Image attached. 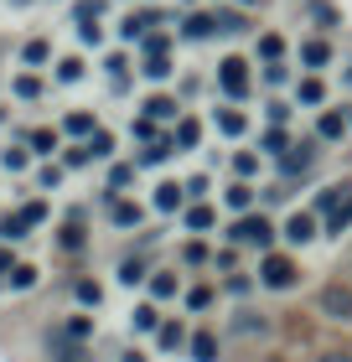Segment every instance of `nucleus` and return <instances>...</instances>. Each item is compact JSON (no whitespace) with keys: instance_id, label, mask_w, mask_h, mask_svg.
<instances>
[{"instance_id":"f257e3e1","label":"nucleus","mask_w":352,"mask_h":362,"mask_svg":"<svg viewBox=\"0 0 352 362\" xmlns=\"http://www.w3.org/2000/svg\"><path fill=\"white\" fill-rule=\"evenodd\" d=\"M316 305H322L331 321H352V290L347 285H327L322 295H316Z\"/></svg>"},{"instance_id":"f03ea898","label":"nucleus","mask_w":352,"mask_h":362,"mask_svg":"<svg viewBox=\"0 0 352 362\" xmlns=\"http://www.w3.org/2000/svg\"><path fill=\"white\" fill-rule=\"evenodd\" d=\"M233 243H259V249H270V238H275V228L264 223V218H239L233 223V233H228Z\"/></svg>"},{"instance_id":"7ed1b4c3","label":"nucleus","mask_w":352,"mask_h":362,"mask_svg":"<svg viewBox=\"0 0 352 362\" xmlns=\"http://www.w3.org/2000/svg\"><path fill=\"white\" fill-rule=\"evenodd\" d=\"M259 279L270 290H290L295 285V264H290V259H280V254H270V259H264V269H259Z\"/></svg>"},{"instance_id":"20e7f679","label":"nucleus","mask_w":352,"mask_h":362,"mask_svg":"<svg viewBox=\"0 0 352 362\" xmlns=\"http://www.w3.org/2000/svg\"><path fill=\"white\" fill-rule=\"evenodd\" d=\"M217 78H223V88H228L233 98H239V93L249 88V73H244V62H239V57H228V62H223V73H217Z\"/></svg>"},{"instance_id":"39448f33","label":"nucleus","mask_w":352,"mask_h":362,"mask_svg":"<svg viewBox=\"0 0 352 362\" xmlns=\"http://www.w3.org/2000/svg\"><path fill=\"white\" fill-rule=\"evenodd\" d=\"M285 238H290V243H306V238H316V223H311V212H295V218L285 223Z\"/></svg>"},{"instance_id":"423d86ee","label":"nucleus","mask_w":352,"mask_h":362,"mask_svg":"<svg viewBox=\"0 0 352 362\" xmlns=\"http://www.w3.org/2000/svg\"><path fill=\"white\" fill-rule=\"evenodd\" d=\"M156 207H161V212H176V207H181V187H176V181L156 187Z\"/></svg>"},{"instance_id":"0eeeda50","label":"nucleus","mask_w":352,"mask_h":362,"mask_svg":"<svg viewBox=\"0 0 352 362\" xmlns=\"http://www.w3.org/2000/svg\"><path fill=\"white\" fill-rule=\"evenodd\" d=\"M192 357H197V362H212V357H217L212 332H197V337H192Z\"/></svg>"},{"instance_id":"6e6552de","label":"nucleus","mask_w":352,"mask_h":362,"mask_svg":"<svg viewBox=\"0 0 352 362\" xmlns=\"http://www.w3.org/2000/svg\"><path fill=\"white\" fill-rule=\"evenodd\" d=\"M89 332H93V321H89V316H73L68 326H62V341H83Z\"/></svg>"},{"instance_id":"1a4fd4ad","label":"nucleus","mask_w":352,"mask_h":362,"mask_svg":"<svg viewBox=\"0 0 352 362\" xmlns=\"http://www.w3.org/2000/svg\"><path fill=\"white\" fill-rule=\"evenodd\" d=\"M217 129H223V135H244V114L239 109H223V114H217Z\"/></svg>"},{"instance_id":"9d476101","label":"nucleus","mask_w":352,"mask_h":362,"mask_svg":"<svg viewBox=\"0 0 352 362\" xmlns=\"http://www.w3.org/2000/svg\"><path fill=\"white\" fill-rule=\"evenodd\" d=\"M217 31V16H192L187 21V37H212Z\"/></svg>"},{"instance_id":"9b49d317","label":"nucleus","mask_w":352,"mask_h":362,"mask_svg":"<svg viewBox=\"0 0 352 362\" xmlns=\"http://www.w3.org/2000/svg\"><path fill=\"white\" fill-rule=\"evenodd\" d=\"M6 279H11L16 290H31V285H37V269H31V264H16V269H11Z\"/></svg>"},{"instance_id":"f8f14e48","label":"nucleus","mask_w":352,"mask_h":362,"mask_svg":"<svg viewBox=\"0 0 352 362\" xmlns=\"http://www.w3.org/2000/svg\"><path fill=\"white\" fill-rule=\"evenodd\" d=\"M150 295H156V300H171V295H176V279H171V274H156V279H150Z\"/></svg>"},{"instance_id":"ddd939ff","label":"nucleus","mask_w":352,"mask_h":362,"mask_svg":"<svg viewBox=\"0 0 352 362\" xmlns=\"http://www.w3.org/2000/svg\"><path fill=\"white\" fill-rule=\"evenodd\" d=\"M342 129H347V119H342L337 109H331V114H322V135H327V140H337Z\"/></svg>"},{"instance_id":"4468645a","label":"nucleus","mask_w":352,"mask_h":362,"mask_svg":"<svg viewBox=\"0 0 352 362\" xmlns=\"http://www.w3.org/2000/svg\"><path fill=\"white\" fill-rule=\"evenodd\" d=\"M300 57H306L311 68H322V62H327V42H306V47H300Z\"/></svg>"},{"instance_id":"2eb2a0df","label":"nucleus","mask_w":352,"mask_h":362,"mask_svg":"<svg viewBox=\"0 0 352 362\" xmlns=\"http://www.w3.org/2000/svg\"><path fill=\"white\" fill-rule=\"evenodd\" d=\"M26 228H31V223L21 218V212H16V218H0V233H6V238H21Z\"/></svg>"},{"instance_id":"dca6fc26","label":"nucleus","mask_w":352,"mask_h":362,"mask_svg":"<svg viewBox=\"0 0 352 362\" xmlns=\"http://www.w3.org/2000/svg\"><path fill=\"white\" fill-rule=\"evenodd\" d=\"M249 202H254V192H249V187H233L228 192V207L233 212H249Z\"/></svg>"},{"instance_id":"f3484780","label":"nucleus","mask_w":352,"mask_h":362,"mask_svg":"<svg viewBox=\"0 0 352 362\" xmlns=\"http://www.w3.org/2000/svg\"><path fill=\"white\" fill-rule=\"evenodd\" d=\"M150 119H171V114H176V104H171V98H150Z\"/></svg>"},{"instance_id":"a211bd4d","label":"nucleus","mask_w":352,"mask_h":362,"mask_svg":"<svg viewBox=\"0 0 352 362\" xmlns=\"http://www.w3.org/2000/svg\"><path fill=\"white\" fill-rule=\"evenodd\" d=\"M31 145H37L42 156H52V151H57V135H52V129H37V135H31Z\"/></svg>"},{"instance_id":"6ab92c4d","label":"nucleus","mask_w":352,"mask_h":362,"mask_svg":"<svg viewBox=\"0 0 352 362\" xmlns=\"http://www.w3.org/2000/svg\"><path fill=\"white\" fill-rule=\"evenodd\" d=\"M73 16H78L83 26H93V21H98V0H78V11H73Z\"/></svg>"},{"instance_id":"aec40b11","label":"nucleus","mask_w":352,"mask_h":362,"mask_svg":"<svg viewBox=\"0 0 352 362\" xmlns=\"http://www.w3.org/2000/svg\"><path fill=\"white\" fill-rule=\"evenodd\" d=\"M176 145H181V151H192V145H197V124H192V119H181V129H176Z\"/></svg>"},{"instance_id":"412c9836","label":"nucleus","mask_w":352,"mask_h":362,"mask_svg":"<svg viewBox=\"0 0 352 362\" xmlns=\"http://www.w3.org/2000/svg\"><path fill=\"white\" fill-rule=\"evenodd\" d=\"M114 223H125V228L140 223V207H135V202H120V207H114Z\"/></svg>"},{"instance_id":"4be33fe9","label":"nucleus","mask_w":352,"mask_h":362,"mask_svg":"<svg viewBox=\"0 0 352 362\" xmlns=\"http://www.w3.org/2000/svg\"><path fill=\"white\" fill-rule=\"evenodd\" d=\"M135 326H140V332H156V326H161V316H156L150 305H140V310H135Z\"/></svg>"},{"instance_id":"5701e85b","label":"nucleus","mask_w":352,"mask_h":362,"mask_svg":"<svg viewBox=\"0 0 352 362\" xmlns=\"http://www.w3.org/2000/svg\"><path fill=\"white\" fill-rule=\"evenodd\" d=\"M347 223H352V202H342V207H331V233H342Z\"/></svg>"},{"instance_id":"b1692460","label":"nucleus","mask_w":352,"mask_h":362,"mask_svg":"<svg viewBox=\"0 0 352 362\" xmlns=\"http://www.w3.org/2000/svg\"><path fill=\"white\" fill-rule=\"evenodd\" d=\"M120 279H125V285H135V279H145V264H140V259H125V269H120Z\"/></svg>"},{"instance_id":"393cba45","label":"nucleus","mask_w":352,"mask_h":362,"mask_svg":"<svg viewBox=\"0 0 352 362\" xmlns=\"http://www.w3.org/2000/svg\"><path fill=\"white\" fill-rule=\"evenodd\" d=\"M300 104H322V83H316V78L300 83Z\"/></svg>"},{"instance_id":"a878e982","label":"nucleus","mask_w":352,"mask_h":362,"mask_svg":"<svg viewBox=\"0 0 352 362\" xmlns=\"http://www.w3.org/2000/svg\"><path fill=\"white\" fill-rule=\"evenodd\" d=\"M78 73H83V62H78V57H68V62L57 68V78H62V83H78Z\"/></svg>"},{"instance_id":"bb28decb","label":"nucleus","mask_w":352,"mask_h":362,"mask_svg":"<svg viewBox=\"0 0 352 362\" xmlns=\"http://www.w3.org/2000/svg\"><path fill=\"white\" fill-rule=\"evenodd\" d=\"M187 223H192V228H212V207H192Z\"/></svg>"},{"instance_id":"cd10ccee","label":"nucleus","mask_w":352,"mask_h":362,"mask_svg":"<svg viewBox=\"0 0 352 362\" xmlns=\"http://www.w3.org/2000/svg\"><path fill=\"white\" fill-rule=\"evenodd\" d=\"M311 166V151L306 145H300V156H285V171H306Z\"/></svg>"},{"instance_id":"c85d7f7f","label":"nucleus","mask_w":352,"mask_h":362,"mask_svg":"<svg viewBox=\"0 0 352 362\" xmlns=\"http://www.w3.org/2000/svg\"><path fill=\"white\" fill-rule=\"evenodd\" d=\"M166 156H171V145H150V151H145L140 160H145V166H161V160H166Z\"/></svg>"},{"instance_id":"c756f323","label":"nucleus","mask_w":352,"mask_h":362,"mask_svg":"<svg viewBox=\"0 0 352 362\" xmlns=\"http://www.w3.org/2000/svg\"><path fill=\"white\" fill-rule=\"evenodd\" d=\"M57 362H93V352H83V347H62Z\"/></svg>"},{"instance_id":"7c9ffc66","label":"nucleus","mask_w":352,"mask_h":362,"mask_svg":"<svg viewBox=\"0 0 352 362\" xmlns=\"http://www.w3.org/2000/svg\"><path fill=\"white\" fill-rule=\"evenodd\" d=\"M109 145H114V140L104 135V129H93V140H89V151H93V156H109Z\"/></svg>"},{"instance_id":"2f4dec72","label":"nucleus","mask_w":352,"mask_h":362,"mask_svg":"<svg viewBox=\"0 0 352 362\" xmlns=\"http://www.w3.org/2000/svg\"><path fill=\"white\" fill-rule=\"evenodd\" d=\"M78 300L83 305H98V285H93V279H83V285H78Z\"/></svg>"},{"instance_id":"473e14b6","label":"nucleus","mask_w":352,"mask_h":362,"mask_svg":"<svg viewBox=\"0 0 352 362\" xmlns=\"http://www.w3.org/2000/svg\"><path fill=\"white\" fill-rule=\"evenodd\" d=\"M145 73H150V78H166V73H171V62H166V57H150Z\"/></svg>"},{"instance_id":"72a5a7b5","label":"nucleus","mask_w":352,"mask_h":362,"mask_svg":"<svg viewBox=\"0 0 352 362\" xmlns=\"http://www.w3.org/2000/svg\"><path fill=\"white\" fill-rule=\"evenodd\" d=\"M37 88H42L37 78H16V93H21V98H37Z\"/></svg>"},{"instance_id":"f704fd0d","label":"nucleus","mask_w":352,"mask_h":362,"mask_svg":"<svg viewBox=\"0 0 352 362\" xmlns=\"http://www.w3.org/2000/svg\"><path fill=\"white\" fill-rule=\"evenodd\" d=\"M68 129H73V135H89V129H93V119H89V114H73V119H68Z\"/></svg>"},{"instance_id":"c9c22d12","label":"nucleus","mask_w":352,"mask_h":362,"mask_svg":"<svg viewBox=\"0 0 352 362\" xmlns=\"http://www.w3.org/2000/svg\"><path fill=\"white\" fill-rule=\"evenodd\" d=\"M208 300H212V290H208V285H197V290H192V295H187V305H197V310H203V305H208Z\"/></svg>"},{"instance_id":"e433bc0d","label":"nucleus","mask_w":352,"mask_h":362,"mask_svg":"<svg viewBox=\"0 0 352 362\" xmlns=\"http://www.w3.org/2000/svg\"><path fill=\"white\" fill-rule=\"evenodd\" d=\"M21 218H26V223H42V218H47V207H42V202H26V207H21Z\"/></svg>"},{"instance_id":"4c0bfd02","label":"nucleus","mask_w":352,"mask_h":362,"mask_svg":"<svg viewBox=\"0 0 352 362\" xmlns=\"http://www.w3.org/2000/svg\"><path fill=\"white\" fill-rule=\"evenodd\" d=\"M26 62H47V42H26Z\"/></svg>"},{"instance_id":"58836bf2","label":"nucleus","mask_w":352,"mask_h":362,"mask_svg":"<svg viewBox=\"0 0 352 362\" xmlns=\"http://www.w3.org/2000/svg\"><path fill=\"white\" fill-rule=\"evenodd\" d=\"M161 341L166 347H181V326H161Z\"/></svg>"},{"instance_id":"ea45409f","label":"nucleus","mask_w":352,"mask_h":362,"mask_svg":"<svg viewBox=\"0 0 352 362\" xmlns=\"http://www.w3.org/2000/svg\"><path fill=\"white\" fill-rule=\"evenodd\" d=\"M316 362H352V352H322Z\"/></svg>"},{"instance_id":"a19ab883","label":"nucleus","mask_w":352,"mask_h":362,"mask_svg":"<svg viewBox=\"0 0 352 362\" xmlns=\"http://www.w3.org/2000/svg\"><path fill=\"white\" fill-rule=\"evenodd\" d=\"M11 269H16V264H11V254H6V249H0V274H11Z\"/></svg>"},{"instance_id":"79ce46f5","label":"nucleus","mask_w":352,"mask_h":362,"mask_svg":"<svg viewBox=\"0 0 352 362\" xmlns=\"http://www.w3.org/2000/svg\"><path fill=\"white\" fill-rule=\"evenodd\" d=\"M244 6H254V0H244Z\"/></svg>"},{"instance_id":"37998d69","label":"nucleus","mask_w":352,"mask_h":362,"mask_svg":"<svg viewBox=\"0 0 352 362\" xmlns=\"http://www.w3.org/2000/svg\"><path fill=\"white\" fill-rule=\"evenodd\" d=\"M347 78H352V68H347Z\"/></svg>"}]
</instances>
